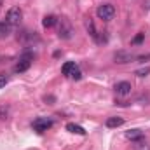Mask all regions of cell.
I'll return each mask as SVG.
<instances>
[{
    "label": "cell",
    "instance_id": "cell-12",
    "mask_svg": "<svg viewBox=\"0 0 150 150\" xmlns=\"http://www.w3.org/2000/svg\"><path fill=\"white\" fill-rule=\"evenodd\" d=\"M9 33H11V25L7 21H0V38L9 37Z\"/></svg>",
    "mask_w": 150,
    "mask_h": 150
},
{
    "label": "cell",
    "instance_id": "cell-18",
    "mask_svg": "<svg viewBox=\"0 0 150 150\" xmlns=\"http://www.w3.org/2000/svg\"><path fill=\"white\" fill-rule=\"evenodd\" d=\"M7 115H9V107H0V120H5L7 119Z\"/></svg>",
    "mask_w": 150,
    "mask_h": 150
},
{
    "label": "cell",
    "instance_id": "cell-20",
    "mask_svg": "<svg viewBox=\"0 0 150 150\" xmlns=\"http://www.w3.org/2000/svg\"><path fill=\"white\" fill-rule=\"evenodd\" d=\"M134 74L138 75V77H147V75L150 74V68H149V67H147V68H142V70H136Z\"/></svg>",
    "mask_w": 150,
    "mask_h": 150
},
{
    "label": "cell",
    "instance_id": "cell-9",
    "mask_svg": "<svg viewBox=\"0 0 150 150\" xmlns=\"http://www.w3.org/2000/svg\"><path fill=\"white\" fill-rule=\"evenodd\" d=\"M126 138L131 140V142H136V140H142V138H145V136H143V131H142V129H129V131L126 133Z\"/></svg>",
    "mask_w": 150,
    "mask_h": 150
},
{
    "label": "cell",
    "instance_id": "cell-17",
    "mask_svg": "<svg viewBox=\"0 0 150 150\" xmlns=\"http://www.w3.org/2000/svg\"><path fill=\"white\" fill-rule=\"evenodd\" d=\"M143 38H145V33H143V32H140L136 37L131 40V44H133V45H136V44H142V42H143Z\"/></svg>",
    "mask_w": 150,
    "mask_h": 150
},
{
    "label": "cell",
    "instance_id": "cell-4",
    "mask_svg": "<svg viewBox=\"0 0 150 150\" xmlns=\"http://www.w3.org/2000/svg\"><path fill=\"white\" fill-rule=\"evenodd\" d=\"M21 19H23V11H21L19 7H11L9 12H7V19H5V21H7L11 26H19Z\"/></svg>",
    "mask_w": 150,
    "mask_h": 150
},
{
    "label": "cell",
    "instance_id": "cell-5",
    "mask_svg": "<svg viewBox=\"0 0 150 150\" xmlns=\"http://www.w3.org/2000/svg\"><path fill=\"white\" fill-rule=\"evenodd\" d=\"M32 127L37 131V133H45L47 129L52 127V120L51 119H45V117H38L32 122Z\"/></svg>",
    "mask_w": 150,
    "mask_h": 150
},
{
    "label": "cell",
    "instance_id": "cell-15",
    "mask_svg": "<svg viewBox=\"0 0 150 150\" xmlns=\"http://www.w3.org/2000/svg\"><path fill=\"white\" fill-rule=\"evenodd\" d=\"M86 28H87V32H89V35L93 38H96L98 37V32H96V28H94V23H93V19L89 18L87 21H86Z\"/></svg>",
    "mask_w": 150,
    "mask_h": 150
},
{
    "label": "cell",
    "instance_id": "cell-10",
    "mask_svg": "<svg viewBox=\"0 0 150 150\" xmlns=\"http://www.w3.org/2000/svg\"><path fill=\"white\" fill-rule=\"evenodd\" d=\"M67 131H70V133H74V134H80V136L86 134V129H84L82 126H79V124H74V122H68V124H67Z\"/></svg>",
    "mask_w": 150,
    "mask_h": 150
},
{
    "label": "cell",
    "instance_id": "cell-19",
    "mask_svg": "<svg viewBox=\"0 0 150 150\" xmlns=\"http://www.w3.org/2000/svg\"><path fill=\"white\" fill-rule=\"evenodd\" d=\"M74 80H80L82 79V74H80V70H79V67H75V70L72 72V75H70Z\"/></svg>",
    "mask_w": 150,
    "mask_h": 150
},
{
    "label": "cell",
    "instance_id": "cell-3",
    "mask_svg": "<svg viewBox=\"0 0 150 150\" xmlns=\"http://www.w3.org/2000/svg\"><path fill=\"white\" fill-rule=\"evenodd\" d=\"M33 52H25L21 58H19V61L16 63V67H14V70L18 72V74H23V72H26L30 67H32V61H33Z\"/></svg>",
    "mask_w": 150,
    "mask_h": 150
},
{
    "label": "cell",
    "instance_id": "cell-11",
    "mask_svg": "<svg viewBox=\"0 0 150 150\" xmlns=\"http://www.w3.org/2000/svg\"><path fill=\"white\" fill-rule=\"evenodd\" d=\"M42 25H44V28H52V26L58 25V18L52 16V14H49V16H45V18L42 19Z\"/></svg>",
    "mask_w": 150,
    "mask_h": 150
},
{
    "label": "cell",
    "instance_id": "cell-14",
    "mask_svg": "<svg viewBox=\"0 0 150 150\" xmlns=\"http://www.w3.org/2000/svg\"><path fill=\"white\" fill-rule=\"evenodd\" d=\"M133 150H150V147H149V143L145 142V138H142V140H136L134 142Z\"/></svg>",
    "mask_w": 150,
    "mask_h": 150
},
{
    "label": "cell",
    "instance_id": "cell-1",
    "mask_svg": "<svg viewBox=\"0 0 150 150\" xmlns=\"http://www.w3.org/2000/svg\"><path fill=\"white\" fill-rule=\"evenodd\" d=\"M58 37L61 40H70L74 37V26L67 18L58 19Z\"/></svg>",
    "mask_w": 150,
    "mask_h": 150
},
{
    "label": "cell",
    "instance_id": "cell-7",
    "mask_svg": "<svg viewBox=\"0 0 150 150\" xmlns=\"http://www.w3.org/2000/svg\"><path fill=\"white\" fill-rule=\"evenodd\" d=\"M131 84L129 82H126V80H122V82H117L115 84V93L117 94H120V96H127L129 93H131Z\"/></svg>",
    "mask_w": 150,
    "mask_h": 150
},
{
    "label": "cell",
    "instance_id": "cell-21",
    "mask_svg": "<svg viewBox=\"0 0 150 150\" xmlns=\"http://www.w3.org/2000/svg\"><path fill=\"white\" fill-rule=\"evenodd\" d=\"M143 9L145 11H150V0H143Z\"/></svg>",
    "mask_w": 150,
    "mask_h": 150
},
{
    "label": "cell",
    "instance_id": "cell-8",
    "mask_svg": "<svg viewBox=\"0 0 150 150\" xmlns=\"http://www.w3.org/2000/svg\"><path fill=\"white\" fill-rule=\"evenodd\" d=\"M122 124H124V119H122V117H108V119L105 120V126L110 127V129H113V127H120Z\"/></svg>",
    "mask_w": 150,
    "mask_h": 150
},
{
    "label": "cell",
    "instance_id": "cell-6",
    "mask_svg": "<svg viewBox=\"0 0 150 150\" xmlns=\"http://www.w3.org/2000/svg\"><path fill=\"white\" fill-rule=\"evenodd\" d=\"M113 59H115V63H117V65H126V63H129L131 59H136V58H134L131 52H126V51H119V52H115Z\"/></svg>",
    "mask_w": 150,
    "mask_h": 150
},
{
    "label": "cell",
    "instance_id": "cell-2",
    "mask_svg": "<svg viewBox=\"0 0 150 150\" xmlns=\"http://www.w3.org/2000/svg\"><path fill=\"white\" fill-rule=\"evenodd\" d=\"M96 16L100 19H103V21H110V19H113V16H115V7H113L112 4H101L96 9Z\"/></svg>",
    "mask_w": 150,
    "mask_h": 150
},
{
    "label": "cell",
    "instance_id": "cell-16",
    "mask_svg": "<svg viewBox=\"0 0 150 150\" xmlns=\"http://www.w3.org/2000/svg\"><path fill=\"white\" fill-rule=\"evenodd\" d=\"M9 82V74L0 72V87H5V84Z\"/></svg>",
    "mask_w": 150,
    "mask_h": 150
},
{
    "label": "cell",
    "instance_id": "cell-13",
    "mask_svg": "<svg viewBox=\"0 0 150 150\" xmlns=\"http://www.w3.org/2000/svg\"><path fill=\"white\" fill-rule=\"evenodd\" d=\"M75 67H77V65H75L74 61H68V63H65V65L61 67V74H63V75H68V77H70V75H72V72L75 70Z\"/></svg>",
    "mask_w": 150,
    "mask_h": 150
}]
</instances>
